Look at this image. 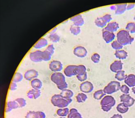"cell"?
Segmentation results:
<instances>
[{
    "label": "cell",
    "mask_w": 135,
    "mask_h": 118,
    "mask_svg": "<svg viewBox=\"0 0 135 118\" xmlns=\"http://www.w3.org/2000/svg\"><path fill=\"white\" fill-rule=\"evenodd\" d=\"M117 37L118 42L121 45L131 44L134 39L130 35L129 32L125 30L119 31L117 34Z\"/></svg>",
    "instance_id": "1"
},
{
    "label": "cell",
    "mask_w": 135,
    "mask_h": 118,
    "mask_svg": "<svg viewBox=\"0 0 135 118\" xmlns=\"http://www.w3.org/2000/svg\"><path fill=\"white\" fill-rule=\"evenodd\" d=\"M112 19L111 16L109 14H106L102 17L97 18L95 21L96 25L102 28L105 27L108 23Z\"/></svg>",
    "instance_id": "2"
},
{
    "label": "cell",
    "mask_w": 135,
    "mask_h": 118,
    "mask_svg": "<svg viewBox=\"0 0 135 118\" xmlns=\"http://www.w3.org/2000/svg\"><path fill=\"white\" fill-rule=\"evenodd\" d=\"M103 37L106 42L108 43L114 39L115 35L113 33L105 30L103 32Z\"/></svg>",
    "instance_id": "3"
},
{
    "label": "cell",
    "mask_w": 135,
    "mask_h": 118,
    "mask_svg": "<svg viewBox=\"0 0 135 118\" xmlns=\"http://www.w3.org/2000/svg\"><path fill=\"white\" fill-rule=\"evenodd\" d=\"M38 76V72L35 70H31L28 71L25 74V78L27 80H31L37 78Z\"/></svg>",
    "instance_id": "4"
},
{
    "label": "cell",
    "mask_w": 135,
    "mask_h": 118,
    "mask_svg": "<svg viewBox=\"0 0 135 118\" xmlns=\"http://www.w3.org/2000/svg\"><path fill=\"white\" fill-rule=\"evenodd\" d=\"M70 19L73 22L74 24L77 26H82L84 23V19L81 15H78L73 17Z\"/></svg>",
    "instance_id": "5"
},
{
    "label": "cell",
    "mask_w": 135,
    "mask_h": 118,
    "mask_svg": "<svg viewBox=\"0 0 135 118\" xmlns=\"http://www.w3.org/2000/svg\"><path fill=\"white\" fill-rule=\"evenodd\" d=\"M120 98L121 101L124 102V104L127 107L132 106L134 101L133 99L131 98L128 95H123L121 96Z\"/></svg>",
    "instance_id": "6"
},
{
    "label": "cell",
    "mask_w": 135,
    "mask_h": 118,
    "mask_svg": "<svg viewBox=\"0 0 135 118\" xmlns=\"http://www.w3.org/2000/svg\"><path fill=\"white\" fill-rule=\"evenodd\" d=\"M41 94L40 90L33 89L29 91L27 94V96L29 99H36L40 97Z\"/></svg>",
    "instance_id": "7"
},
{
    "label": "cell",
    "mask_w": 135,
    "mask_h": 118,
    "mask_svg": "<svg viewBox=\"0 0 135 118\" xmlns=\"http://www.w3.org/2000/svg\"><path fill=\"white\" fill-rule=\"evenodd\" d=\"M119 28L118 24L116 22H113L109 23L104 29L105 30L113 33L116 31Z\"/></svg>",
    "instance_id": "8"
},
{
    "label": "cell",
    "mask_w": 135,
    "mask_h": 118,
    "mask_svg": "<svg viewBox=\"0 0 135 118\" xmlns=\"http://www.w3.org/2000/svg\"><path fill=\"white\" fill-rule=\"evenodd\" d=\"M74 53L77 56L80 57H83L86 55L87 52L84 47H78L75 48Z\"/></svg>",
    "instance_id": "9"
},
{
    "label": "cell",
    "mask_w": 135,
    "mask_h": 118,
    "mask_svg": "<svg viewBox=\"0 0 135 118\" xmlns=\"http://www.w3.org/2000/svg\"><path fill=\"white\" fill-rule=\"evenodd\" d=\"M19 107L18 103L16 101H11L8 102L7 104L6 112H8L13 109H17Z\"/></svg>",
    "instance_id": "10"
},
{
    "label": "cell",
    "mask_w": 135,
    "mask_h": 118,
    "mask_svg": "<svg viewBox=\"0 0 135 118\" xmlns=\"http://www.w3.org/2000/svg\"><path fill=\"white\" fill-rule=\"evenodd\" d=\"M32 87L36 90H39L41 89L42 86V83L41 81L39 79H35L33 80L31 82Z\"/></svg>",
    "instance_id": "11"
},
{
    "label": "cell",
    "mask_w": 135,
    "mask_h": 118,
    "mask_svg": "<svg viewBox=\"0 0 135 118\" xmlns=\"http://www.w3.org/2000/svg\"><path fill=\"white\" fill-rule=\"evenodd\" d=\"M127 5V4L116 5L115 6L116 7L115 14H121L124 12L126 9Z\"/></svg>",
    "instance_id": "12"
},
{
    "label": "cell",
    "mask_w": 135,
    "mask_h": 118,
    "mask_svg": "<svg viewBox=\"0 0 135 118\" xmlns=\"http://www.w3.org/2000/svg\"><path fill=\"white\" fill-rule=\"evenodd\" d=\"M117 109L118 111L120 113L124 114L128 111L129 108L125 105L124 103H122L118 105L117 107Z\"/></svg>",
    "instance_id": "13"
},
{
    "label": "cell",
    "mask_w": 135,
    "mask_h": 118,
    "mask_svg": "<svg viewBox=\"0 0 135 118\" xmlns=\"http://www.w3.org/2000/svg\"><path fill=\"white\" fill-rule=\"evenodd\" d=\"M70 30L72 34L76 35L80 33L81 29L80 27L75 26L74 24L71 25Z\"/></svg>",
    "instance_id": "14"
},
{
    "label": "cell",
    "mask_w": 135,
    "mask_h": 118,
    "mask_svg": "<svg viewBox=\"0 0 135 118\" xmlns=\"http://www.w3.org/2000/svg\"><path fill=\"white\" fill-rule=\"evenodd\" d=\"M126 29L131 33H135V23H131L127 25Z\"/></svg>",
    "instance_id": "15"
},
{
    "label": "cell",
    "mask_w": 135,
    "mask_h": 118,
    "mask_svg": "<svg viewBox=\"0 0 135 118\" xmlns=\"http://www.w3.org/2000/svg\"><path fill=\"white\" fill-rule=\"evenodd\" d=\"M26 118H38V112L30 111L27 113Z\"/></svg>",
    "instance_id": "16"
},
{
    "label": "cell",
    "mask_w": 135,
    "mask_h": 118,
    "mask_svg": "<svg viewBox=\"0 0 135 118\" xmlns=\"http://www.w3.org/2000/svg\"><path fill=\"white\" fill-rule=\"evenodd\" d=\"M16 101L18 103L19 106L22 108L26 106V100L23 98H18L16 100Z\"/></svg>",
    "instance_id": "17"
},
{
    "label": "cell",
    "mask_w": 135,
    "mask_h": 118,
    "mask_svg": "<svg viewBox=\"0 0 135 118\" xmlns=\"http://www.w3.org/2000/svg\"><path fill=\"white\" fill-rule=\"evenodd\" d=\"M116 55L118 58H124L127 56V53L126 52L123 50L117 51L116 53Z\"/></svg>",
    "instance_id": "18"
},
{
    "label": "cell",
    "mask_w": 135,
    "mask_h": 118,
    "mask_svg": "<svg viewBox=\"0 0 135 118\" xmlns=\"http://www.w3.org/2000/svg\"><path fill=\"white\" fill-rule=\"evenodd\" d=\"M22 79V75L20 73H17L14 77L13 82L15 83L19 82L21 81Z\"/></svg>",
    "instance_id": "19"
},
{
    "label": "cell",
    "mask_w": 135,
    "mask_h": 118,
    "mask_svg": "<svg viewBox=\"0 0 135 118\" xmlns=\"http://www.w3.org/2000/svg\"><path fill=\"white\" fill-rule=\"evenodd\" d=\"M112 46L113 48L115 49H121L122 47L121 45L116 40L112 43Z\"/></svg>",
    "instance_id": "20"
},
{
    "label": "cell",
    "mask_w": 135,
    "mask_h": 118,
    "mask_svg": "<svg viewBox=\"0 0 135 118\" xmlns=\"http://www.w3.org/2000/svg\"><path fill=\"white\" fill-rule=\"evenodd\" d=\"M38 118H45L46 115L44 112L42 111H38Z\"/></svg>",
    "instance_id": "21"
},
{
    "label": "cell",
    "mask_w": 135,
    "mask_h": 118,
    "mask_svg": "<svg viewBox=\"0 0 135 118\" xmlns=\"http://www.w3.org/2000/svg\"><path fill=\"white\" fill-rule=\"evenodd\" d=\"M15 83L13 82L11 84L10 87V89L12 91H14L17 89V85Z\"/></svg>",
    "instance_id": "22"
},
{
    "label": "cell",
    "mask_w": 135,
    "mask_h": 118,
    "mask_svg": "<svg viewBox=\"0 0 135 118\" xmlns=\"http://www.w3.org/2000/svg\"><path fill=\"white\" fill-rule=\"evenodd\" d=\"M100 57L97 54H94L92 57V59L94 60H98L99 59Z\"/></svg>",
    "instance_id": "23"
},
{
    "label": "cell",
    "mask_w": 135,
    "mask_h": 118,
    "mask_svg": "<svg viewBox=\"0 0 135 118\" xmlns=\"http://www.w3.org/2000/svg\"><path fill=\"white\" fill-rule=\"evenodd\" d=\"M135 4L134 3L129 4L128 6L127 9L128 10H129L133 8L135 6Z\"/></svg>",
    "instance_id": "24"
},
{
    "label": "cell",
    "mask_w": 135,
    "mask_h": 118,
    "mask_svg": "<svg viewBox=\"0 0 135 118\" xmlns=\"http://www.w3.org/2000/svg\"><path fill=\"white\" fill-rule=\"evenodd\" d=\"M111 118H123L122 116L120 115H114V116Z\"/></svg>",
    "instance_id": "25"
},
{
    "label": "cell",
    "mask_w": 135,
    "mask_h": 118,
    "mask_svg": "<svg viewBox=\"0 0 135 118\" xmlns=\"http://www.w3.org/2000/svg\"><path fill=\"white\" fill-rule=\"evenodd\" d=\"M134 20H135V16L134 18Z\"/></svg>",
    "instance_id": "26"
}]
</instances>
